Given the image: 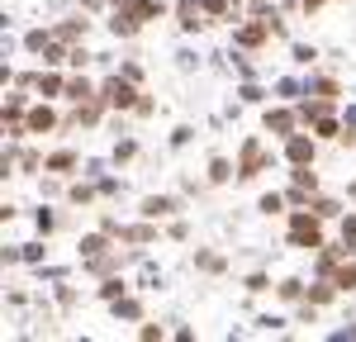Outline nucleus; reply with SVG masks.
Returning <instances> with one entry per match:
<instances>
[{"instance_id":"f257e3e1","label":"nucleus","mask_w":356,"mask_h":342,"mask_svg":"<svg viewBox=\"0 0 356 342\" xmlns=\"http://www.w3.org/2000/svg\"><path fill=\"white\" fill-rule=\"evenodd\" d=\"M295 238H300V243H309V247H318V228L309 224V219H295Z\"/></svg>"},{"instance_id":"f03ea898","label":"nucleus","mask_w":356,"mask_h":342,"mask_svg":"<svg viewBox=\"0 0 356 342\" xmlns=\"http://www.w3.org/2000/svg\"><path fill=\"white\" fill-rule=\"evenodd\" d=\"M110 100H119V105H129V100H134V90H129V86H119V81H110Z\"/></svg>"},{"instance_id":"7ed1b4c3","label":"nucleus","mask_w":356,"mask_h":342,"mask_svg":"<svg viewBox=\"0 0 356 342\" xmlns=\"http://www.w3.org/2000/svg\"><path fill=\"white\" fill-rule=\"evenodd\" d=\"M290 157H295V162H304V157H309V142L295 138V142H290Z\"/></svg>"}]
</instances>
